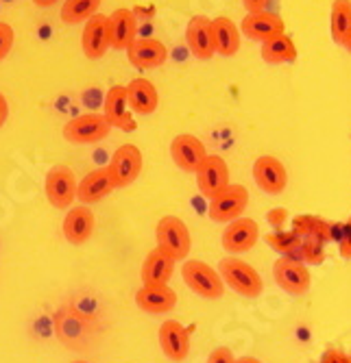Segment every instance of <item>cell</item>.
Returning a JSON list of instances; mask_svg holds the SVG:
<instances>
[{
	"instance_id": "cb8c5ba5",
	"label": "cell",
	"mask_w": 351,
	"mask_h": 363,
	"mask_svg": "<svg viewBox=\"0 0 351 363\" xmlns=\"http://www.w3.org/2000/svg\"><path fill=\"white\" fill-rule=\"evenodd\" d=\"M126 101H129L131 111L151 116L159 107V94L148 79H134L126 85Z\"/></svg>"
},
{
	"instance_id": "2e32d148",
	"label": "cell",
	"mask_w": 351,
	"mask_h": 363,
	"mask_svg": "<svg viewBox=\"0 0 351 363\" xmlns=\"http://www.w3.org/2000/svg\"><path fill=\"white\" fill-rule=\"evenodd\" d=\"M126 57H129V63L138 70H151V68H159L164 65L168 59V48L153 38H142L136 40L129 48H126Z\"/></svg>"
},
{
	"instance_id": "83f0119b",
	"label": "cell",
	"mask_w": 351,
	"mask_h": 363,
	"mask_svg": "<svg viewBox=\"0 0 351 363\" xmlns=\"http://www.w3.org/2000/svg\"><path fill=\"white\" fill-rule=\"evenodd\" d=\"M101 0H66L61 7V20L66 24L87 22L94 13H99Z\"/></svg>"
},
{
	"instance_id": "f1b7e54d",
	"label": "cell",
	"mask_w": 351,
	"mask_h": 363,
	"mask_svg": "<svg viewBox=\"0 0 351 363\" xmlns=\"http://www.w3.org/2000/svg\"><path fill=\"white\" fill-rule=\"evenodd\" d=\"M266 242L275 252H279V257H295L299 252V246L303 240L295 233L293 228L291 230L281 228V230H275V233L266 235Z\"/></svg>"
},
{
	"instance_id": "8fae6325",
	"label": "cell",
	"mask_w": 351,
	"mask_h": 363,
	"mask_svg": "<svg viewBox=\"0 0 351 363\" xmlns=\"http://www.w3.org/2000/svg\"><path fill=\"white\" fill-rule=\"evenodd\" d=\"M260 240V226L253 218H236L222 230V248L230 255L249 252Z\"/></svg>"
},
{
	"instance_id": "ffe728a7",
	"label": "cell",
	"mask_w": 351,
	"mask_h": 363,
	"mask_svg": "<svg viewBox=\"0 0 351 363\" xmlns=\"http://www.w3.org/2000/svg\"><path fill=\"white\" fill-rule=\"evenodd\" d=\"M173 272H175V259L155 246L142 263L140 270L142 285H168Z\"/></svg>"
},
{
	"instance_id": "ac0fdd59",
	"label": "cell",
	"mask_w": 351,
	"mask_h": 363,
	"mask_svg": "<svg viewBox=\"0 0 351 363\" xmlns=\"http://www.w3.org/2000/svg\"><path fill=\"white\" fill-rule=\"evenodd\" d=\"M136 305L146 313H171L177 307V294L168 285H142L136 291Z\"/></svg>"
},
{
	"instance_id": "484cf974",
	"label": "cell",
	"mask_w": 351,
	"mask_h": 363,
	"mask_svg": "<svg viewBox=\"0 0 351 363\" xmlns=\"http://www.w3.org/2000/svg\"><path fill=\"white\" fill-rule=\"evenodd\" d=\"M260 55L266 63L271 65H281V63H293L297 61V44L293 42V38H288L286 33H279V35L262 42Z\"/></svg>"
},
{
	"instance_id": "f546056e",
	"label": "cell",
	"mask_w": 351,
	"mask_h": 363,
	"mask_svg": "<svg viewBox=\"0 0 351 363\" xmlns=\"http://www.w3.org/2000/svg\"><path fill=\"white\" fill-rule=\"evenodd\" d=\"M297 259H301L303 263H314V266H321L325 261V244L323 242H316L312 238H303L299 252L295 255Z\"/></svg>"
},
{
	"instance_id": "9c48e42d",
	"label": "cell",
	"mask_w": 351,
	"mask_h": 363,
	"mask_svg": "<svg viewBox=\"0 0 351 363\" xmlns=\"http://www.w3.org/2000/svg\"><path fill=\"white\" fill-rule=\"evenodd\" d=\"M195 177H197L199 191L207 201H212L214 196H218L230 185V166L220 155H207L199 170L195 172Z\"/></svg>"
},
{
	"instance_id": "ba28073f",
	"label": "cell",
	"mask_w": 351,
	"mask_h": 363,
	"mask_svg": "<svg viewBox=\"0 0 351 363\" xmlns=\"http://www.w3.org/2000/svg\"><path fill=\"white\" fill-rule=\"evenodd\" d=\"M142 166H144V161H142L140 148L134 146V144H122L112 155L107 168H109L114 185L116 187H126V185H131L140 177Z\"/></svg>"
},
{
	"instance_id": "e0dca14e",
	"label": "cell",
	"mask_w": 351,
	"mask_h": 363,
	"mask_svg": "<svg viewBox=\"0 0 351 363\" xmlns=\"http://www.w3.org/2000/svg\"><path fill=\"white\" fill-rule=\"evenodd\" d=\"M159 346L171 361H183L190 354V333L177 320H166L159 326Z\"/></svg>"
},
{
	"instance_id": "e575fe53",
	"label": "cell",
	"mask_w": 351,
	"mask_h": 363,
	"mask_svg": "<svg viewBox=\"0 0 351 363\" xmlns=\"http://www.w3.org/2000/svg\"><path fill=\"white\" fill-rule=\"evenodd\" d=\"M266 220H269L271 226H275L277 230H281V226L286 224V220H288V211H286L284 207H275V209L269 211Z\"/></svg>"
},
{
	"instance_id": "60d3db41",
	"label": "cell",
	"mask_w": 351,
	"mask_h": 363,
	"mask_svg": "<svg viewBox=\"0 0 351 363\" xmlns=\"http://www.w3.org/2000/svg\"><path fill=\"white\" fill-rule=\"evenodd\" d=\"M340 46H345V50H347V52H351V30L347 33V38H345V42H342Z\"/></svg>"
},
{
	"instance_id": "d590c367",
	"label": "cell",
	"mask_w": 351,
	"mask_h": 363,
	"mask_svg": "<svg viewBox=\"0 0 351 363\" xmlns=\"http://www.w3.org/2000/svg\"><path fill=\"white\" fill-rule=\"evenodd\" d=\"M321 363H351V359H349L342 350L330 348V350H325V354L321 357Z\"/></svg>"
},
{
	"instance_id": "5bb4252c",
	"label": "cell",
	"mask_w": 351,
	"mask_h": 363,
	"mask_svg": "<svg viewBox=\"0 0 351 363\" xmlns=\"http://www.w3.org/2000/svg\"><path fill=\"white\" fill-rule=\"evenodd\" d=\"M185 42L195 59L207 61L216 55V40H214V26L212 20L205 16L190 18L185 26Z\"/></svg>"
},
{
	"instance_id": "6da1fadb",
	"label": "cell",
	"mask_w": 351,
	"mask_h": 363,
	"mask_svg": "<svg viewBox=\"0 0 351 363\" xmlns=\"http://www.w3.org/2000/svg\"><path fill=\"white\" fill-rule=\"evenodd\" d=\"M218 274L230 289L244 296V298H258L264 291V281L260 272L251 263L230 255L218 263Z\"/></svg>"
},
{
	"instance_id": "d6986e66",
	"label": "cell",
	"mask_w": 351,
	"mask_h": 363,
	"mask_svg": "<svg viewBox=\"0 0 351 363\" xmlns=\"http://www.w3.org/2000/svg\"><path fill=\"white\" fill-rule=\"evenodd\" d=\"M105 118L109 120L112 126L120 130H136V120L129 113V101H126V87L124 85H114L107 96H105Z\"/></svg>"
},
{
	"instance_id": "d6a6232c",
	"label": "cell",
	"mask_w": 351,
	"mask_h": 363,
	"mask_svg": "<svg viewBox=\"0 0 351 363\" xmlns=\"http://www.w3.org/2000/svg\"><path fill=\"white\" fill-rule=\"evenodd\" d=\"M338 252L342 259L351 261V218L347 222H342V230L338 238Z\"/></svg>"
},
{
	"instance_id": "3957f363",
	"label": "cell",
	"mask_w": 351,
	"mask_h": 363,
	"mask_svg": "<svg viewBox=\"0 0 351 363\" xmlns=\"http://www.w3.org/2000/svg\"><path fill=\"white\" fill-rule=\"evenodd\" d=\"M155 240L157 248L171 255L175 261H183L193 246V238L185 222L177 216H164L155 226Z\"/></svg>"
},
{
	"instance_id": "d4e9b609",
	"label": "cell",
	"mask_w": 351,
	"mask_h": 363,
	"mask_svg": "<svg viewBox=\"0 0 351 363\" xmlns=\"http://www.w3.org/2000/svg\"><path fill=\"white\" fill-rule=\"evenodd\" d=\"M214 40H216V52L222 57H234L240 50V28L232 18H214Z\"/></svg>"
},
{
	"instance_id": "836d02e7",
	"label": "cell",
	"mask_w": 351,
	"mask_h": 363,
	"mask_svg": "<svg viewBox=\"0 0 351 363\" xmlns=\"http://www.w3.org/2000/svg\"><path fill=\"white\" fill-rule=\"evenodd\" d=\"M207 363H236V357L232 352V348L227 346H218L210 352L207 357Z\"/></svg>"
},
{
	"instance_id": "8992f818",
	"label": "cell",
	"mask_w": 351,
	"mask_h": 363,
	"mask_svg": "<svg viewBox=\"0 0 351 363\" xmlns=\"http://www.w3.org/2000/svg\"><path fill=\"white\" fill-rule=\"evenodd\" d=\"M247 205H249V191H247V187L238 185V183H230L218 196H214L212 201H210L207 216H210L212 222L230 224V222H234L236 218L242 216Z\"/></svg>"
},
{
	"instance_id": "5b68a950",
	"label": "cell",
	"mask_w": 351,
	"mask_h": 363,
	"mask_svg": "<svg viewBox=\"0 0 351 363\" xmlns=\"http://www.w3.org/2000/svg\"><path fill=\"white\" fill-rule=\"evenodd\" d=\"M112 128L105 113H83L66 122L63 138L70 144H97L109 135Z\"/></svg>"
},
{
	"instance_id": "4316f807",
	"label": "cell",
	"mask_w": 351,
	"mask_h": 363,
	"mask_svg": "<svg viewBox=\"0 0 351 363\" xmlns=\"http://www.w3.org/2000/svg\"><path fill=\"white\" fill-rule=\"evenodd\" d=\"M351 30V0H334L330 13V33L336 44H342Z\"/></svg>"
},
{
	"instance_id": "603a6c76",
	"label": "cell",
	"mask_w": 351,
	"mask_h": 363,
	"mask_svg": "<svg viewBox=\"0 0 351 363\" xmlns=\"http://www.w3.org/2000/svg\"><path fill=\"white\" fill-rule=\"evenodd\" d=\"M94 233V213L85 205L72 207L66 218H63V238L70 244L81 246L85 244Z\"/></svg>"
},
{
	"instance_id": "52a82bcc",
	"label": "cell",
	"mask_w": 351,
	"mask_h": 363,
	"mask_svg": "<svg viewBox=\"0 0 351 363\" xmlns=\"http://www.w3.org/2000/svg\"><path fill=\"white\" fill-rule=\"evenodd\" d=\"M77 187L79 183L75 179V172L68 166H55L48 170L44 191H46L48 203L55 209H70L77 198Z\"/></svg>"
},
{
	"instance_id": "1f68e13d",
	"label": "cell",
	"mask_w": 351,
	"mask_h": 363,
	"mask_svg": "<svg viewBox=\"0 0 351 363\" xmlns=\"http://www.w3.org/2000/svg\"><path fill=\"white\" fill-rule=\"evenodd\" d=\"M14 28L11 24L7 22H0V61H3L9 52H11V46H14Z\"/></svg>"
},
{
	"instance_id": "7c38bea8",
	"label": "cell",
	"mask_w": 351,
	"mask_h": 363,
	"mask_svg": "<svg viewBox=\"0 0 351 363\" xmlns=\"http://www.w3.org/2000/svg\"><path fill=\"white\" fill-rule=\"evenodd\" d=\"M83 55L87 59H101L112 48V28H109V16L94 13L83 28L81 35Z\"/></svg>"
},
{
	"instance_id": "7402d4cb",
	"label": "cell",
	"mask_w": 351,
	"mask_h": 363,
	"mask_svg": "<svg viewBox=\"0 0 351 363\" xmlns=\"http://www.w3.org/2000/svg\"><path fill=\"white\" fill-rule=\"evenodd\" d=\"M109 28H112V48L114 50H126L138 38V20L131 9H116L109 16Z\"/></svg>"
},
{
	"instance_id": "7a4b0ae2",
	"label": "cell",
	"mask_w": 351,
	"mask_h": 363,
	"mask_svg": "<svg viewBox=\"0 0 351 363\" xmlns=\"http://www.w3.org/2000/svg\"><path fill=\"white\" fill-rule=\"evenodd\" d=\"M181 279L185 281L190 289L205 301H218L220 296L225 294V283H222L218 270L207 266L205 261H199V259L183 261Z\"/></svg>"
},
{
	"instance_id": "44dd1931",
	"label": "cell",
	"mask_w": 351,
	"mask_h": 363,
	"mask_svg": "<svg viewBox=\"0 0 351 363\" xmlns=\"http://www.w3.org/2000/svg\"><path fill=\"white\" fill-rule=\"evenodd\" d=\"M116 189L109 168H97L92 170L77 187V198L83 205H94V203H101L105 196H109Z\"/></svg>"
},
{
	"instance_id": "277c9868",
	"label": "cell",
	"mask_w": 351,
	"mask_h": 363,
	"mask_svg": "<svg viewBox=\"0 0 351 363\" xmlns=\"http://www.w3.org/2000/svg\"><path fill=\"white\" fill-rule=\"evenodd\" d=\"M273 279L281 291L291 296H303L310 291L312 285L308 266L297 257H279L273 263Z\"/></svg>"
},
{
	"instance_id": "30bf717a",
	"label": "cell",
	"mask_w": 351,
	"mask_h": 363,
	"mask_svg": "<svg viewBox=\"0 0 351 363\" xmlns=\"http://www.w3.org/2000/svg\"><path fill=\"white\" fill-rule=\"evenodd\" d=\"M253 179L264 194L279 196L288 185V172L286 166L273 155H262L253 163Z\"/></svg>"
},
{
	"instance_id": "4dcf8cb0",
	"label": "cell",
	"mask_w": 351,
	"mask_h": 363,
	"mask_svg": "<svg viewBox=\"0 0 351 363\" xmlns=\"http://www.w3.org/2000/svg\"><path fill=\"white\" fill-rule=\"evenodd\" d=\"M316 216H297L293 220V230L303 240V238H310L312 230H314V224H316Z\"/></svg>"
},
{
	"instance_id": "4fadbf2b",
	"label": "cell",
	"mask_w": 351,
	"mask_h": 363,
	"mask_svg": "<svg viewBox=\"0 0 351 363\" xmlns=\"http://www.w3.org/2000/svg\"><path fill=\"white\" fill-rule=\"evenodd\" d=\"M207 155H210V152L205 150V144H203L197 135L181 133V135H177V138L171 142V157H173V163H175V166H177L179 170H183V172L195 174Z\"/></svg>"
},
{
	"instance_id": "f35d334b",
	"label": "cell",
	"mask_w": 351,
	"mask_h": 363,
	"mask_svg": "<svg viewBox=\"0 0 351 363\" xmlns=\"http://www.w3.org/2000/svg\"><path fill=\"white\" fill-rule=\"evenodd\" d=\"M236 363H262L258 357H240V359H236Z\"/></svg>"
},
{
	"instance_id": "8d00e7d4",
	"label": "cell",
	"mask_w": 351,
	"mask_h": 363,
	"mask_svg": "<svg viewBox=\"0 0 351 363\" xmlns=\"http://www.w3.org/2000/svg\"><path fill=\"white\" fill-rule=\"evenodd\" d=\"M266 3H269V0H242V5H244L247 13H251V11H262V9H266Z\"/></svg>"
},
{
	"instance_id": "9a60e30c",
	"label": "cell",
	"mask_w": 351,
	"mask_h": 363,
	"mask_svg": "<svg viewBox=\"0 0 351 363\" xmlns=\"http://www.w3.org/2000/svg\"><path fill=\"white\" fill-rule=\"evenodd\" d=\"M284 30H286L284 20L277 13L266 11V9L247 13L242 24H240L242 35H247L253 42H260V44L271 40V38H275V35H279V33H284Z\"/></svg>"
},
{
	"instance_id": "b9f144b4",
	"label": "cell",
	"mask_w": 351,
	"mask_h": 363,
	"mask_svg": "<svg viewBox=\"0 0 351 363\" xmlns=\"http://www.w3.org/2000/svg\"><path fill=\"white\" fill-rule=\"evenodd\" d=\"M72 363H90V361H72Z\"/></svg>"
},
{
	"instance_id": "74e56055",
	"label": "cell",
	"mask_w": 351,
	"mask_h": 363,
	"mask_svg": "<svg viewBox=\"0 0 351 363\" xmlns=\"http://www.w3.org/2000/svg\"><path fill=\"white\" fill-rule=\"evenodd\" d=\"M9 118V105H7V98L0 94V126H3Z\"/></svg>"
},
{
	"instance_id": "ab89813d",
	"label": "cell",
	"mask_w": 351,
	"mask_h": 363,
	"mask_svg": "<svg viewBox=\"0 0 351 363\" xmlns=\"http://www.w3.org/2000/svg\"><path fill=\"white\" fill-rule=\"evenodd\" d=\"M33 3L38 5V7H53L57 0H33Z\"/></svg>"
}]
</instances>
